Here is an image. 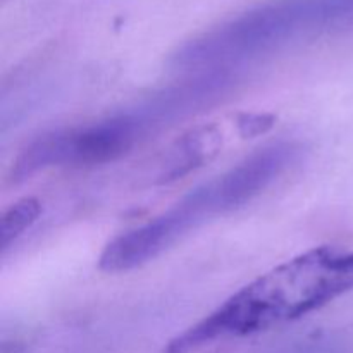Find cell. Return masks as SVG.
Wrapping results in <instances>:
<instances>
[{
	"instance_id": "1",
	"label": "cell",
	"mask_w": 353,
	"mask_h": 353,
	"mask_svg": "<svg viewBox=\"0 0 353 353\" xmlns=\"http://www.w3.org/2000/svg\"><path fill=\"white\" fill-rule=\"evenodd\" d=\"M353 290V252L319 247L243 286L212 314L176 336L165 353H192L212 341L292 323Z\"/></svg>"
},
{
	"instance_id": "2",
	"label": "cell",
	"mask_w": 353,
	"mask_h": 353,
	"mask_svg": "<svg viewBox=\"0 0 353 353\" xmlns=\"http://www.w3.org/2000/svg\"><path fill=\"white\" fill-rule=\"evenodd\" d=\"M300 152L302 148L292 141L261 148L228 172L193 190L164 214L110 241L100 255V269L123 272L138 268L210 217L240 209L285 174Z\"/></svg>"
},
{
	"instance_id": "3",
	"label": "cell",
	"mask_w": 353,
	"mask_h": 353,
	"mask_svg": "<svg viewBox=\"0 0 353 353\" xmlns=\"http://www.w3.org/2000/svg\"><path fill=\"white\" fill-rule=\"evenodd\" d=\"M353 23V0H269L183 45L174 65L219 71Z\"/></svg>"
},
{
	"instance_id": "4",
	"label": "cell",
	"mask_w": 353,
	"mask_h": 353,
	"mask_svg": "<svg viewBox=\"0 0 353 353\" xmlns=\"http://www.w3.org/2000/svg\"><path fill=\"white\" fill-rule=\"evenodd\" d=\"M186 117L174 90L165 86L133 109L97 123L50 131L21 150L12 179H24L52 165H99L123 157L154 134Z\"/></svg>"
},
{
	"instance_id": "5",
	"label": "cell",
	"mask_w": 353,
	"mask_h": 353,
	"mask_svg": "<svg viewBox=\"0 0 353 353\" xmlns=\"http://www.w3.org/2000/svg\"><path fill=\"white\" fill-rule=\"evenodd\" d=\"M41 214V205L37 199H23L3 212L0 223V247L6 252L26 230H30Z\"/></svg>"
}]
</instances>
